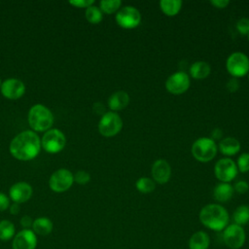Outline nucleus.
<instances>
[{"label": "nucleus", "mask_w": 249, "mask_h": 249, "mask_svg": "<svg viewBox=\"0 0 249 249\" xmlns=\"http://www.w3.org/2000/svg\"><path fill=\"white\" fill-rule=\"evenodd\" d=\"M41 139L39 135L31 130H24L16 135L10 143L11 155L19 160H31L41 151Z\"/></svg>", "instance_id": "f257e3e1"}, {"label": "nucleus", "mask_w": 249, "mask_h": 249, "mask_svg": "<svg viewBox=\"0 0 249 249\" xmlns=\"http://www.w3.org/2000/svg\"><path fill=\"white\" fill-rule=\"evenodd\" d=\"M198 219L205 228L214 231H222L229 225L230 215L222 204L209 203L200 209Z\"/></svg>", "instance_id": "f03ea898"}, {"label": "nucleus", "mask_w": 249, "mask_h": 249, "mask_svg": "<svg viewBox=\"0 0 249 249\" xmlns=\"http://www.w3.org/2000/svg\"><path fill=\"white\" fill-rule=\"evenodd\" d=\"M27 120L31 130L35 132H46L51 129L54 118L48 107L43 104H35L28 111Z\"/></svg>", "instance_id": "7ed1b4c3"}, {"label": "nucleus", "mask_w": 249, "mask_h": 249, "mask_svg": "<svg viewBox=\"0 0 249 249\" xmlns=\"http://www.w3.org/2000/svg\"><path fill=\"white\" fill-rule=\"evenodd\" d=\"M191 152L196 160L200 162H207L216 157L218 152V145L210 137L203 136L194 141Z\"/></svg>", "instance_id": "20e7f679"}, {"label": "nucleus", "mask_w": 249, "mask_h": 249, "mask_svg": "<svg viewBox=\"0 0 249 249\" xmlns=\"http://www.w3.org/2000/svg\"><path fill=\"white\" fill-rule=\"evenodd\" d=\"M228 73L234 78H240L249 73V57L242 52L231 53L226 60Z\"/></svg>", "instance_id": "39448f33"}, {"label": "nucleus", "mask_w": 249, "mask_h": 249, "mask_svg": "<svg viewBox=\"0 0 249 249\" xmlns=\"http://www.w3.org/2000/svg\"><path fill=\"white\" fill-rule=\"evenodd\" d=\"M98 131L105 137L117 135L123 128V120L117 112L108 111L98 122Z\"/></svg>", "instance_id": "423d86ee"}, {"label": "nucleus", "mask_w": 249, "mask_h": 249, "mask_svg": "<svg viewBox=\"0 0 249 249\" xmlns=\"http://www.w3.org/2000/svg\"><path fill=\"white\" fill-rule=\"evenodd\" d=\"M222 238L225 245L230 249H240L246 241V232L243 227L236 224H229L222 231Z\"/></svg>", "instance_id": "0eeeda50"}, {"label": "nucleus", "mask_w": 249, "mask_h": 249, "mask_svg": "<svg viewBox=\"0 0 249 249\" xmlns=\"http://www.w3.org/2000/svg\"><path fill=\"white\" fill-rule=\"evenodd\" d=\"M116 22L124 29H132L137 27L142 19L139 10L131 5L121 7L115 16Z\"/></svg>", "instance_id": "6e6552de"}, {"label": "nucleus", "mask_w": 249, "mask_h": 249, "mask_svg": "<svg viewBox=\"0 0 249 249\" xmlns=\"http://www.w3.org/2000/svg\"><path fill=\"white\" fill-rule=\"evenodd\" d=\"M66 144L64 133L57 128L47 130L41 138V147L50 154H56L63 150Z\"/></svg>", "instance_id": "1a4fd4ad"}, {"label": "nucleus", "mask_w": 249, "mask_h": 249, "mask_svg": "<svg viewBox=\"0 0 249 249\" xmlns=\"http://www.w3.org/2000/svg\"><path fill=\"white\" fill-rule=\"evenodd\" d=\"M237 171L236 163L228 157L218 160L214 165V174L220 182L230 183L236 177Z\"/></svg>", "instance_id": "9d476101"}, {"label": "nucleus", "mask_w": 249, "mask_h": 249, "mask_svg": "<svg viewBox=\"0 0 249 249\" xmlns=\"http://www.w3.org/2000/svg\"><path fill=\"white\" fill-rule=\"evenodd\" d=\"M191 85V78L185 71L172 73L165 81V89L171 94L179 95L186 92Z\"/></svg>", "instance_id": "9b49d317"}, {"label": "nucleus", "mask_w": 249, "mask_h": 249, "mask_svg": "<svg viewBox=\"0 0 249 249\" xmlns=\"http://www.w3.org/2000/svg\"><path fill=\"white\" fill-rule=\"evenodd\" d=\"M74 183L73 173L66 168L55 170L49 179V186L55 193H63L69 190Z\"/></svg>", "instance_id": "f8f14e48"}, {"label": "nucleus", "mask_w": 249, "mask_h": 249, "mask_svg": "<svg viewBox=\"0 0 249 249\" xmlns=\"http://www.w3.org/2000/svg\"><path fill=\"white\" fill-rule=\"evenodd\" d=\"M38 237L31 229L18 231L12 241V249H36Z\"/></svg>", "instance_id": "ddd939ff"}, {"label": "nucleus", "mask_w": 249, "mask_h": 249, "mask_svg": "<svg viewBox=\"0 0 249 249\" xmlns=\"http://www.w3.org/2000/svg\"><path fill=\"white\" fill-rule=\"evenodd\" d=\"M1 93L7 99L15 100L20 98L25 92V86L23 82L16 78H10L2 82L0 87Z\"/></svg>", "instance_id": "4468645a"}, {"label": "nucleus", "mask_w": 249, "mask_h": 249, "mask_svg": "<svg viewBox=\"0 0 249 249\" xmlns=\"http://www.w3.org/2000/svg\"><path fill=\"white\" fill-rule=\"evenodd\" d=\"M33 189L27 182H17L9 190V197L13 202L24 203L32 196Z\"/></svg>", "instance_id": "2eb2a0df"}, {"label": "nucleus", "mask_w": 249, "mask_h": 249, "mask_svg": "<svg viewBox=\"0 0 249 249\" xmlns=\"http://www.w3.org/2000/svg\"><path fill=\"white\" fill-rule=\"evenodd\" d=\"M152 179L159 184H165L171 176V166L169 162L163 159H159L154 161L151 167Z\"/></svg>", "instance_id": "dca6fc26"}, {"label": "nucleus", "mask_w": 249, "mask_h": 249, "mask_svg": "<svg viewBox=\"0 0 249 249\" xmlns=\"http://www.w3.org/2000/svg\"><path fill=\"white\" fill-rule=\"evenodd\" d=\"M129 94L123 89L113 92L108 98V107L113 112H118L124 109L129 103Z\"/></svg>", "instance_id": "f3484780"}, {"label": "nucleus", "mask_w": 249, "mask_h": 249, "mask_svg": "<svg viewBox=\"0 0 249 249\" xmlns=\"http://www.w3.org/2000/svg\"><path fill=\"white\" fill-rule=\"evenodd\" d=\"M218 150L224 155L230 158L231 156L236 155L240 150V142L233 136L224 137L218 144Z\"/></svg>", "instance_id": "a211bd4d"}, {"label": "nucleus", "mask_w": 249, "mask_h": 249, "mask_svg": "<svg viewBox=\"0 0 249 249\" xmlns=\"http://www.w3.org/2000/svg\"><path fill=\"white\" fill-rule=\"evenodd\" d=\"M211 66L207 61L197 60L191 64L189 68V76L196 80H203L209 76Z\"/></svg>", "instance_id": "6ab92c4d"}, {"label": "nucleus", "mask_w": 249, "mask_h": 249, "mask_svg": "<svg viewBox=\"0 0 249 249\" xmlns=\"http://www.w3.org/2000/svg\"><path fill=\"white\" fill-rule=\"evenodd\" d=\"M233 187L230 183L220 182L213 189V197L218 202H227L233 196Z\"/></svg>", "instance_id": "aec40b11"}, {"label": "nucleus", "mask_w": 249, "mask_h": 249, "mask_svg": "<svg viewBox=\"0 0 249 249\" xmlns=\"http://www.w3.org/2000/svg\"><path fill=\"white\" fill-rule=\"evenodd\" d=\"M188 245L189 249H208L210 246L209 234L204 231H197L192 234Z\"/></svg>", "instance_id": "412c9836"}, {"label": "nucleus", "mask_w": 249, "mask_h": 249, "mask_svg": "<svg viewBox=\"0 0 249 249\" xmlns=\"http://www.w3.org/2000/svg\"><path fill=\"white\" fill-rule=\"evenodd\" d=\"M53 223L48 217H39L33 221L31 230L35 232L36 235L46 236L53 231Z\"/></svg>", "instance_id": "4be33fe9"}, {"label": "nucleus", "mask_w": 249, "mask_h": 249, "mask_svg": "<svg viewBox=\"0 0 249 249\" xmlns=\"http://www.w3.org/2000/svg\"><path fill=\"white\" fill-rule=\"evenodd\" d=\"M182 4L181 0H161L160 1V8L164 15L173 17L180 12Z\"/></svg>", "instance_id": "5701e85b"}, {"label": "nucleus", "mask_w": 249, "mask_h": 249, "mask_svg": "<svg viewBox=\"0 0 249 249\" xmlns=\"http://www.w3.org/2000/svg\"><path fill=\"white\" fill-rule=\"evenodd\" d=\"M233 224L243 227L249 223V205L241 204L237 206L232 213Z\"/></svg>", "instance_id": "b1692460"}, {"label": "nucleus", "mask_w": 249, "mask_h": 249, "mask_svg": "<svg viewBox=\"0 0 249 249\" xmlns=\"http://www.w3.org/2000/svg\"><path fill=\"white\" fill-rule=\"evenodd\" d=\"M16 235V227L9 220L0 221V240L9 241Z\"/></svg>", "instance_id": "393cba45"}, {"label": "nucleus", "mask_w": 249, "mask_h": 249, "mask_svg": "<svg viewBox=\"0 0 249 249\" xmlns=\"http://www.w3.org/2000/svg\"><path fill=\"white\" fill-rule=\"evenodd\" d=\"M135 187L141 194H150L156 189V182L150 177H140L135 182Z\"/></svg>", "instance_id": "a878e982"}, {"label": "nucleus", "mask_w": 249, "mask_h": 249, "mask_svg": "<svg viewBox=\"0 0 249 249\" xmlns=\"http://www.w3.org/2000/svg\"><path fill=\"white\" fill-rule=\"evenodd\" d=\"M86 18L89 23L92 24H97L99 23L102 18H103V13L100 10L99 7L91 5L89 8L86 9V13H85Z\"/></svg>", "instance_id": "bb28decb"}, {"label": "nucleus", "mask_w": 249, "mask_h": 249, "mask_svg": "<svg viewBox=\"0 0 249 249\" xmlns=\"http://www.w3.org/2000/svg\"><path fill=\"white\" fill-rule=\"evenodd\" d=\"M122 6L121 0H102L99 2V8L102 13L113 14L118 12Z\"/></svg>", "instance_id": "cd10ccee"}, {"label": "nucleus", "mask_w": 249, "mask_h": 249, "mask_svg": "<svg viewBox=\"0 0 249 249\" xmlns=\"http://www.w3.org/2000/svg\"><path fill=\"white\" fill-rule=\"evenodd\" d=\"M236 166L238 171L242 173L249 171V153H242L238 156L236 160Z\"/></svg>", "instance_id": "c85d7f7f"}, {"label": "nucleus", "mask_w": 249, "mask_h": 249, "mask_svg": "<svg viewBox=\"0 0 249 249\" xmlns=\"http://www.w3.org/2000/svg\"><path fill=\"white\" fill-rule=\"evenodd\" d=\"M74 182L79 185H86L90 181V175L86 170H78L75 174H73Z\"/></svg>", "instance_id": "c756f323"}, {"label": "nucleus", "mask_w": 249, "mask_h": 249, "mask_svg": "<svg viewBox=\"0 0 249 249\" xmlns=\"http://www.w3.org/2000/svg\"><path fill=\"white\" fill-rule=\"evenodd\" d=\"M236 29L241 35L249 34V18H241L236 22Z\"/></svg>", "instance_id": "7c9ffc66"}, {"label": "nucleus", "mask_w": 249, "mask_h": 249, "mask_svg": "<svg viewBox=\"0 0 249 249\" xmlns=\"http://www.w3.org/2000/svg\"><path fill=\"white\" fill-rule=\"evenodd\" d=\"M232 187H233V191L239 195L246 194L249 190V184L244 180H238L237 182L234 183Z\"/></svg>", "instance_id": "2f4dec72"}, {"label": "nucleus", "mask_w": 249, "mask_h": 249, "mask_svg": "<svg viewBox=\"0 0 249 249\" xmlns=\"http://www.w3.org/2000/svg\"><path fill=\"white\" fill-rule=\"evenodd\" d=\"M239 86H240L239 80L234 77L230 78L226 84V88L230 92H235L239 89Z\"/></svg>", "instance_id": "473e14b6"}, {"label": "nucleus", "mask_w": 249, "mask_h": 249, "mask_svg": "<svg viewBox=\"0 0 249 249\" xmlns=\"http://www.w3.org/2000/svg\"><path fill=\"white\" fill-rule=\"evenodd\" d=\"M69 4L76 8H89L94 4V0H73L69 1Z\"/></svg>", "instance_id": "72a5a7b5"}, {"label": "nucleus", "mask_w": 249, "mask_h": 249, "mask_svg": "<svg viewBox=\"0 0 249 249\" xmlns=\"http://www.w3.org/2000/svg\"><path fill=\"white\" fill-rule=\"evenodd\" d=\"M10 204V197L6 194L0 192V211H5L9 209Z\"/></svg>", "instance_id": "f704fd0d"}, {"label": "nucleus", "mask_w": 249, "mask_h": 249, "mask_svg": "<svg viewBox=\"0 0 249 249\" xmlns=\"http://www.w3.org/2000/svg\"><path fill=\"white\" fill-rule=\"evenodd\" d=\"M33 221L34 220L29 215H23L20 218V226L22 227V229H31Z\"/></svg>", "instance_id": "c9c22d12"}, {"label": "nucleus", "mask_w": 249, "mask_h": 249, "mask_svg": "<svg viewBox=\"0 0 249 249\" xmlns=\"http://www.w3.org/2000/svg\"><path fill=\"white\" fill-rule=\"evenodd\" d=\"M92 110L93 112L96 114V115H99V116H103L106 111H105V106L101 103V102H95L93 104V107H92Z\"/></svg>", "instance_id": "e433bc0d"}, {"label": "nucleus", "mask_w": 249, "mask_h": 249, "mask_svg": "<svg viewBox=\"0 0 249 249\" xmlns=\"http://www.w3.org/2000/svg\"><path fill=\"white\" fill-rule=\"evenodd\" d=\"M210 3L212 6H214L217 9H224L230 4V1L229 0H211Z\"/></svg>", "instance_id": "4c0bfd02"}, {"label": "nucleus", "mask_w": 249, "mask_h": 249, "mask_svg": "<svg viewBox=\"0 0 249 249\" xmlns=\"http://www.w3.org/2000/svg\"><path fill=\"white\" fill-rule=\"evenodd\" d=\"M223 137V130L219 127H215L212 131H211V136L210 138L213 139L214 141L215 140H221Z\"/></svg>", "instance_id": "58836bf2"}, {"label": "nucleus", "mask_w": 249, "mask_h": 249, "mask_svg": "<svg viewBox=\"0 0 249 249\" xmlns=\"http://www.w3.org/2000/svg\"><path fill=\"white\" fill-rule=\"evenodd\" d=\"M9 211L12 215H18L20 211V206L18 203H16V202H13L12 204H10L9 206Z\"/></svg>", "instance_id": "ea45409f"}, {"label": "nucleus", "mask_w": 249, "mask_h": 249, "mask_svg": "<svg viewBox=\"0 0 249 249\" xmlns=\"http://www.w3.org/2000/svg\"><path fill=\"white\" fill-rule=\"evenodd\" d=\"M1 85H2V82H1V78H0V87H1Z\"/></svg>", "instance_id": "a19ab883"}, {"label": "nucleus", "mask_w": 249, "mask_h": 249, "mask_svg": "<svg viewBox=\"0 0 249 249\" xmlns=\"http://www.w3.org/2000/svg\"><path fill=\"white\" fill-rule=\"evenodd\" d=\"M248 80H249V73H248Z\"/></svg>", "instance_id": "79ce46f5"}, {"label": "nucleus", "mask_w": 249, "mask_h": 249, "mask_svg": "<svg viewBox=\"0 0 249 249\" xmlns=\"http://www.w3.org/2000/svg\"><path fill=\"white\" fill-rule=\"evenodd\" d=\"M248 39H249V34H248Z\"/></svg>", "instance_id": "37998d69"}]
</instances>
